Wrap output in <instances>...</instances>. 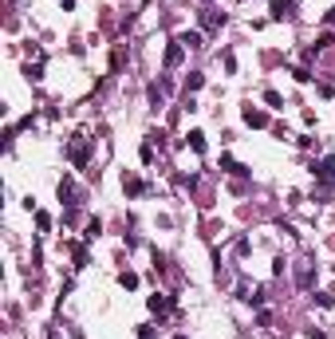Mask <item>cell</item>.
<instances>
[{
  "label": "cell",
  "instance_id": "cell-1",
  "mask_svg": "<svg viewBox=\"0 0 335 339\" xmlns=\"http://www.w3.org/2000/svg\"><path fill=\"white\" fill-rule=\"evenodd\" d=\"M245 122H249V126H264L268 118H264L260 111H252V107H249V111H245Z\"/></svg>",
  "mask_w": 335,
  "mask_h": 339
},
{
  "label": "cell",
  "instance_id": "cell-2",
  "mask_svg": "<svg viewBox=\"0 0 335 339\" xmlns=\"http://www.w3.org/2000/svg\"><path fill=\"white\" fill-rule=\"evenodd\" d=\"M320 177H324V181H335V158H328V162H324V170H320Z\"/></svg>",
  "mask_w": 335,
  "mask_h": 339
},
{
  "label": "cell",
  "instance_id": "cell-3",
  "mask_svg": "<svg viewBox=\"0 0 335 339\" xmlns=\"http://www.w3.org/2000/svg\"><path fill=\"white\" fill-rule=\"evenodd\" d=\"M189 146H193V150H205V134L193 130V134H189Z\"/></svg>",
  "mask_w": 335,
  "mask_h": 339
},
{
  "label": "cell",
  "instance_id": "cell-4",
  "mask_svg": "<svg viewBox=\"0 0 335 339\" xmlns=\"http://www.w3.org/2000/svg\"><path fill=\"white\" fill-rule=\"evenodd\" d=\"M118 284H122V288H134V284H138V276H134V272H122V276H118Z\"/></svg>",
  "mask_w": 335,
  "mask_h": 339
},
{
  "label": "cell",
  "instance_id": "cell-5",
  "mask_svg": "<svg viewBox=\"0 0 335 339\" xmlns=\"http://www.w3.org/2000/svg\"><path fill=\"white\" fill-rule=\"evenodd\" d=\"M328 24H335V8H332V12H328Z\"/></svg>",
  "mask_w": 335,
  "mask_h": 339
},
{
  "label": "cell",
  "instance_id": "cell-6",
  "mask_svg": "<svg viewBox=\"0 0 335 339\" xmlns=\"http://www.w3.org/2000/svg\"><path fill=\"white\" fill-rule=\"evenodd\" d=\"M177 339H185V336H177Z\"/></svg>",
  "mask_w": 335,
  "mask_h": 339
}]
</instances>
